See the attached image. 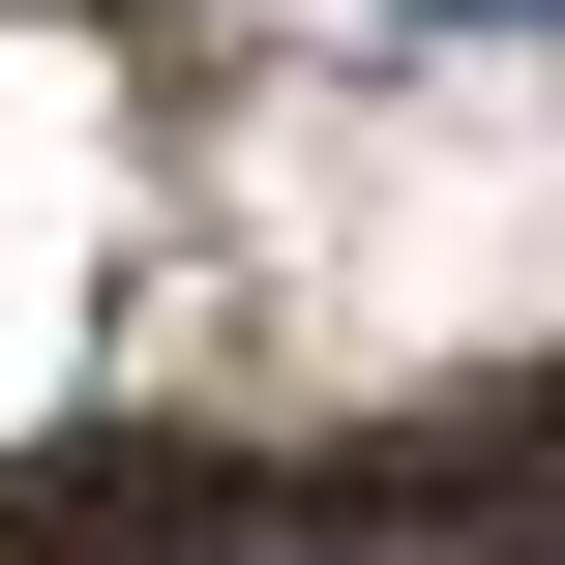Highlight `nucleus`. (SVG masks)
<instances>
[{"mask_svg":"<svg viewBox=\"0 0 565 565\" xmlns=\"http://www.w3.org/2000/svg\"><path fill=\"white\" fill-rule=\"evenodd\" d=\"M417 30H565V0H417Z\"/></svg>","mask_w":565,"mask_h":565,"instance_id":"obj_1","label":"nucleus"}]
</instances>
